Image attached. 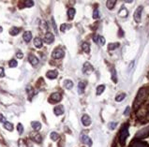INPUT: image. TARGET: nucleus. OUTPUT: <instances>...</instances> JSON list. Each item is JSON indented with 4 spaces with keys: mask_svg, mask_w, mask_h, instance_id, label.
Listing matches in <instances>:
<instances>
[{
    "mask_svg": "<svg viewBox=\"0 0 149 147\" xmlns=\"http://www.w3.org/2000/svg\"><path fill=\"white\" fill-rule=\"evenodd\" d=\"M4 127L7 130H9V131H12V130H13V125L9 122H7V121L4 123Z\"/></svg>",
    "mask_w": 149,
    "mask_h": 147,
    "instance_id": "nucleus-26",
    "label": "nucleus"
},
{
    "mask_svg": "<svg viewBox=\"0 0 149 147\" xmlns=\"http://www.w3.org/2000/svg\"><path fill=\"white\" fill-rule=\"evenodd\" d=\"M26 90H27L28 95H29V100H31V95L33 96V89H32L30 86H28V87L26 88Z\"/></svg>",
    "mask_w": 149,
    "mask_h": 147,
    "instance_id": "nucleus-37",
    "label": "nucleus"
},
{
    "mask_svg": "<svg viewBox=\"0 0 149 147\" xmlns=\"http://www.w3.org/2000/svg\"><path fill=\"white\" fill-rule=\"evenodd\" d=\"M50 137H51L52 140H54V142H56V140L59 139V134L56 133V132H52Z\"/></svg>",
    "mask_w": 149,
    "mask_h": 147,
    "instance_id": "nucleus-30",
    "label": "nucleus"
},
{
    "mask_svg": "<svg viewBox=\"0 0 149 147\" xmlns=\"http://www.w3.org/2000/svg\"><path fill=\"white\" fill-rule=\"evenodd\" d=\"M16 56L18 57V58H20V59H22L23 58V56H24V54H23V53H21V52H19V53H17V54H16Z\"/></svg>",
    "mask_w": 149,
    "mask_h": 147,
    "instance_id": "nucleus-41",
    "label": "nucleus"
},
{
    "mask_svg": "<svg viewBox=\"0 0 149 147\" xmlns=\"http://www.w3.org/2000/svg\"><path fill=\"white\" fill-rule=\"evenodd\" d=\"M57 75H58V72L56 70H49V71L46 73V77L50 80L56 79L57 77Z\"/></svg>",
    "mask_w": 149,
    "mask_h": 147,
    "instance_id": "nucleus-12",
    "label": "nucleus"
},
{
    "mask_svg": "<svg viewBox=\"0 0 149 147\" xmlns=\"http://www.w3.org/2000/svg\"><path fill=\"white\" fill-rule=\"evenodd\" d=\"M0 122H1V123H5L6 122L5 117L3 116V115H1V114H0Z\"/></svg>",
    "mask_w": 149,
    "mask_h": 147,
    "instance_id": "nucleus-42",
    "label": "nucleus"
},
{
    "mask_svg": "<svg viewBox=\"0 0 149 147\" xmlns=\"http://www.w3.org/2000/svg\"><path fill=\"white\" fill-rule=\"evenodd\" d=\"M25 7H32V6H34V2L33 1H25Z\"/></svg>",
    "mask_w": 149,
    "mask_h": 147,
    "instance_id": "nucleus-39",
    "label": "nucleus"
},
{
    "mask_svg": "<svg viewBox=\"0 0 149 147\" xmlns=\"http://www.w3.org/2000/svg\"><path fill=\"white\" fill-rule=\"evenodd\" d=\"M116 126H117V123H115V122H111L108 125V127H109L110 129H115L116 127Z\"/></svg>",
    "mask_w": 149,
    "mask_h": 147,
    "instance_id": "nucleus-36",
    "label": "nucleus"
},
{
    "mask_svg": "<svg viewBox=\"0 0 149 147\" xmlns=\"http://www.w3.org/2000/svg\"><path fill=\"white\" fill-rule=\"evenodd\" d=\"M64 55H65V52L62 49L54 50L53 53H52V56H53L54 59H60L62 58V57H64Z\"/></svg>",
    "mask_w": 149,
    "mask_h": 147,
    "instance_id": "nucleus-4",
    "label": "nucleus"
},
{
    "mask_svg": "<svg viewBox=\"0 0 149 147\" xmlns=\"http://www.w3.org/2000/svg\"><path fill=\"white\" fill-rule=\"evenodd\" d=\"M17 130H18L19 134H22L23 133V131H24V127H23L22 124H18L17 125Z\"/></svg>",
    "mask_w": 149,
    "mask_h": 147,
    "instance_id": "nucleus-35",
    "label": "nucleus"
},
{
    "mask_svg": "<svg viewBox=\"0 0 149 147\" xmlns=\"http://www.w3.org/2000/svg\"><path fill=\"white\" fill-rule=\"evenodd\" d=\"M148 95H149V88L148 87H142L140 90H139L137 96H136L133 107L135 109H137L142 103V102L146 100Z\"/></svg>",
    "mask_w": 149,
    "mask_h": 147,
    "instance_id": "nucleus-1",
    "label": "nucleus"
},
{
    "mask_svg": "<svg viewBox=\"0 0 149 147\" xmlns=\"http://www.w3.org/2000/svg\"><path fill=\"white\" fill-rule=\"evenodd\" d=\"M115 3L116 1H113V0H109V1H107L106 2V6H107V8H108L109 9H113L115 8Z\"/></svg>",
    "mask_w": 149,
    "mask_h": 147,
    "instance_id": "nucleus-25",
    "label": "nucleus"
},
{
    "mask_svg": "<svg viewBox=\"0 0 149 147\" xmlns=\"http://www.w3.org/2000/svg\"><path fill=\"white\" fill-rule=\"evenodd\" d=\"M82 48H83V50L85 51L86 53H88L90 52V45L87 42H83L82 44Z\"/></svg>",
    "mask_w": 149,
    "mask_h": 147,
    "instance_id": "nucleus-29",
    "label": "nucleus"
},
{
    "mask_svg": "<svg viewBox=\"0 0 149 147\" xmlns=\"http://www.w3.org/2000/svg\"><path fill=\"white\" fill-rule=\"evenodd\" d=\"M112 80L114 82H117V76H116V71L115 69H112Z\"/></svg>",
    "mask_w": 149,
    "mask_h": 147,
    "instance_id": "nucleus-33",
    "label": "nucleus"
},
{
    "mask_svg": "<svg viewBox=\"0 0 149 147\" xmlns=\"http://www.w3.org/2000/svg\"><path fill=\"white\" fill-rule=\"evenodd\" d=\"M120 46V43H118V42H115V43H110L109 45H108V49L110 51H114L115 49H117V48Z\"/></svg>",
    "mask_w": 149,
    "mask_h": 147,
    "instance_id": "nucleus-23",
    "label": "nucleus"
},
{
    "mask_svg": "<svg viewBox=\"0 0 149 147\" xmlns=\"http://www.w3.org/2000/svg\"><path fill=\"white\" fill-rule=\"evenodd\" d=\"M5 76V72H4V69L3 68H0V77H4Z\"/></svg>",
    "mask_w": 149,
    "mask_h": 147,
    "instance_id": "nucleus-40",
    "label": "nucleus"
},
{
    "mask_svg": "<svg viewBox=\"0 0 149 147\" xmlns=\"http://www.w3.org/2000/svg\"><path fill=\"white\" fill-rule=\"evenodd\" d=\"M34 45L37 48H41L42 47V40L40 38H35L34 39Z\"/></svg>",
    "mask_w": 149,
    "mask_h": 147,
    "instance_id": "nucleus-22",
    "label": "nucleus"
},
{
    "mask_svg": "<svg viewBox=\"0 0 149 147\" xmlns=\"http://www.w3.org/2000/svg\"><path fill=\"white\" fill-rule=\"evenodd\" d=\"M85 82H80L79 84H78V92H79V94H83V92H85Z\"/></svg>",
    "mask_w": 149,
    "mask_h": 147,
    "instance_id": "nucleus-21",
    "label": "nucleus"
},
{
    "mask_svg": "<svg viewBox=\"0 0 149 147\" xmlns=\"http://www.w3.org/2000/svg\"><path fill=\"white\" fill-rule=\"evenodd\" d=\"M54 114L56 115H61L62 113H64V107L62 106V105H59V106H56V108H54Z\"/></svg>",
    "mask_w": 149,
    "mask_h": 147,
    "instance_id": "nucleus-14",
    "label": "nucleus"
},
{
    "mask_svg": "<svg viewBox=\"0 0 149 147\" xmlns=\"http://www.w3.org/2000/svg\"><path fill=\"white\" fill-rule=\"evenodd\" d=\"M142 6H139V7L136 9V11L134 12V20L139 23L141 21V18H142Z\"/></svg>",
    "mask_w": 149,
    "mask_h": 147,
    "instance_id": "nucleus-7",
    "label": "nucleus"
},
{
    "mask_svg": "<svg viewBox=\"0 0 149 147\" xmlns=\"http://www.w3.org/2000/svg\"><path fill=\"white\" fill-rule=\"evenodd\" d=\"M129 111H130V108H129V107H127V108H126V111H124V114H125V115H127V114H128Z\"/></svg>",
    "mask_w": 149,
    "mask_h": 147,
    "instance_id": "nucleus-43",
    "label": "nucleus"
},
{
    "mask_svg": "<svg viewBox=\"0 0 149 147\" xmlns=\"http://www.w3.org/2000/svg\"><path fill=\"white\" fill-rule=\"evenodd\" d=\"M133 65H134V61H132V62L130 63V66L128 67V70H130V69H131V68H132V67H133Z\"/></svg>",
    "mask_w": 149,
    "mask_h": 147,
    "instance_id": "nucleus-44",
    "label": "nucleus"
},
{
    "mask_svg": "<svg viewBox=\"0 0 149 147\" xmlns=\"http://www.w3.org/2000/svg\"><path fill=\"white\" fill-rule=\"evenodd\" d=\"M23 38H24V40L25 41V42H29L31 40H32V34L30 31H26L25 32L24 36H23Z\"/></svg>",
    "mask_w": 149,
    "mask_h": 147,
    "instance_id": "nucleus-16",
    "label": "nucleus"
},
{
    "mask_svg": "<svg viewBox=\"0 0 149 147\" xmlns=\"http://www.w3.org/2000/svg\"><path fill=\"white\" fill-rule=\"evenodd\" d=\"M81 142H82L83 143H85V144H86L87 146L91 147L93 142H92V140L89 138L88 136L85 135V134H82L81 135Z\"/></svg>",
    "mask_w": 149,
    "mask_h": 147,
    "instance_id": "nucleus-6",
    "label": "nucleus"
},
{
    "mask_svg": "<svg viewBox=\"0 0 149 147\" xmlns=\"http://www.w3.org/2000/svg\"><path fill=\"white\" fill-rule=\"evenodd\" d=\"M20 28H18V27H12L11 30H9V34L11 35V36H16V35H18L19 34V32H20Z\"/></svg>",
    "mask_w": 149,
    "mask_h": 147,
    "instance_id": "nucleus-24",
    "label": "nucleus"
},
{
    "mask_svg": "<svg viewBox=\"0 0 149 147\" xmlns=\"http://www.w3.org/2000/svg\"><path fill=\"white\" fill-rule=\"evenodd\" d=\"M93 40L96 43L99 44L100 46H103L105 44V39L101 36H99V35H95V36L93 37Z\"/></svg>",
    "mask_w": 149,
    "mask_h": 147,
    "instance_id": "nucleus-9",
    "label": "nucleus"
},
{
    "mask_svg": "<svg viewBox=\"0 0 149 147\" xmlns=\"http://www.w3.org/2000/svg\"><path fill=\"white\" fill-rule=\"evenodd\" d=\"M128 9H126V8H124V7H123L120 9V11H119V16H120V17H122V18H126L128 16Z\"/></svg>",
    "mask_w": 149,
    "mask_h": 147,
    "instance_id": "nucleus-19",
    "label": "nucleus"
},
{
    "mask_svg": "<svg viewBox=\"0 0 149 147\" xmlns=\"http://www.w3.org/2000/svg\"><path fill=\"white\" fill-rule=\"evenodd\" d=\"M126 98V94H124V93H122V94H119V95H117L115 97V101H117V102H120V101H122L124 98Z\"/></svg>",
    "mask_w": 149,
    "mask_h": 147,
    "instance_id": "nucleus-32",
    "label": "nucleus"
},
{
    "mask_svg": "<svg viewBox=\"0 0 149 147\" xmlns=\"http://www.w3.org/2000/svg\"><path fill=\"white\" fill-rule=\"evenodd\" d=\"M17 65H18V63L14 59L11 60V61H9V66L11 67V68H16V67H17Z\"/></svg>",
    "mask_w": 149,
    "mask_h": 147,
    "instance_id": "nucleus-34",
    "label": "nucleus"
},
{
    "mask_svg": "<svg viewBox=\"0 0 149 147\" xmlns=\"http://www.w3.org/2000/svg\"><path fill=\"white\" fill-rule=\"evenodd\" d=\"M99 16V9H95L93 12V18L94 19H98Z\"/></svg>",
    "mask_w": 149,
    "mask_h": 147,
    "instance_id": "nucleus-38",
    "label": "nucleus"
},
{
    "mask_svg": "<svg viewBox=\"0 0 149 147\" xmlns=\"http://www.w3.org/2000/svg\"><path fill=\"white\" fill-rule=\"evenodd\" d=\"M93 70H94V69H93V67H92V65L90 63L86 62V63L83 64V71L85 74H90V73L93 72Z\"/></svg>",
    "mask_w": 149,
    "mask_h": 147,
    "instance_id": "nucleus-8",
    "label": "nucleus"
},
{
    "mask_svg": "<svg viewBox=\"0 0 149 147\" xmlns=\"http://www.w3.org/2000/svg\"><path fill=\"white\" fill-rule=\"evenodd\" d=\"M131 147H148L146 142H141V140H135L131 143Z\"/></svg>",
    "mask_w": 149,
    "mask_h": 147,
    "instance_id": "nucleus-13",
    "label": "nucleus"
},
{
    "mask_svg": "<svg viewBox=\"0 0 149 147\" xmlns=\"http://www.w3.org/2000/svg\"><path fill=\"white\" fill-rule=\"evenodd\" d=\"M82 123L85 127H89L91 125V119H90L89 115L87 114H83L82 117Z\"/></svg>",
    "mask_w": 149,
    "mask_h": 147,
    "instance_id": "nucleus-11",
    "label": "nucleus"
},
{
    "mask_svg": "<svg viewBox=\"0 0 149 147\" xmlns=\"http://www.w3.org/2000/svg\"><path fill=\"white\" fill-rule=\"evenodd\" d=\"M75 9L73 8H70L69 9V11H68V17H69L70 20H72L74 18V15H75Z\"/></svg>",
    "mask_w": 149,
    "mask_h": 147,
    "instance_id": "nucleus-18",
    "label": "nucleus"
},
{
    "mask_svg": "<svg viewBox=\"0 0 149 147\" xmlns=\"http://www.w3.org/2000/svg\"><path fill=\"white\" fill-rule=\"evenodd\" d=\"M32 138H33V140H35L36 142H38V143H40V142H41V136L40 135V134H35V135H33L32 136Z\"/></svg>",
    "mask_w": 149,
    "mask_h": 147,
    "instance_id": "nucleus-31",
    "label": "nucleus"
},
{
    "mask_svg": "<svg viewBox=\"0 0 149 147\" xmlns=\"http://www.w3.org/2000/svg\"><path fill=\"white\" fill-rule=\"evenodd\" d=\"M104 90H105V85H103V84L99 85L98 87H97V95H99V96L101 95Z\"/></svg>",
    "mask_w": 149,
    "mask_h": 147,
    "instance_id": "nucleus-28",
    "label": "nucleus"
},
{
    "mask_svg": "<svg viewBox=\"0 0 149 147\" xmlns=\"http://www.w3.org/2000/svg\"><path fill=\"white\" fill-rule=\"evenodd\" d=\"M54 40V34H52L51 32H48V33H46V35H45V37H44V41H45V42H46L47 44H51V43H53Z\"/></svg>",
    "mask_w": 149,
    "mask_h": 147,
    "instance_id": "nucleus-10",
    "label": "nucleus"
},
{
    "mask_svg": "<svg viewBox=\"0 0 149 147\" xmlns=\"http://www.w3.org/2000/svg\"><path fill=\"white\" fill-rule=\"evenodd\" d=\"M128 137V124H125L122 127L120 135H119V140H120V143L122 145L125 144L126 140H127Z\"/></svg>",
    "mask_w": 149,
    "mask_h": 147,
    "instance_id": "nucleus-2",
    "label": "nucleus"
},
{
    "mask_svg": "<svg viewBox=\"0 0 149 147\" xmlns=\"http://www.w3.org/2000/svg\"><path fill=\"white\" fill-rule=\"evenodd\" d=\"M3 31V29H2V27L1 26H0V33H1V32Z\"/></svg>",
    "mask_w": 149,
    "mask_h": 147,
    "instance_id": "nucleus-45",
    "label": "nucleus"
},
{
    "mask_svg": "<svg viewBox=\"0 0 149 147\" xmlns=\"http://www.w3.org/2000/svg\"><path fill=\"white\" fill-rule=\"evenodd\" d=\"M149 135V127H144V129H141L137 134L135 135L136 139H144Z\"/></svg>",
    "mask_w": 149,
    "mask_h": 147,
    "instance_id": "nucleus-3",
    "label": "nucleus"
},
{
    "mask_svg": "<svg viewBox=\"0 0 149 147\" xmlns=\"http://www.w3.org/2000/svg\"><path fill=\"white\" fill-rule=\"evenodd\" d=\"M71 28V25L70 24H61V26H60V31L61 32H66L68 29H70Z\"/></svg>",
    "mask_w": 149,
    "mask_h": 147,
    "instance_id": "nucleus-27",
    "label": "nucleus"
},
{
    "mask_svg": "<svg viewBox=\"0 0 149 147\" xmlns=\"http://www.w3.org/2000/svg\"><path fill=\"white\" fill-rule=\"evenodd\" d=\"M28 61H29V63H30L32 66H37L38 64V59L35 55H29Z\"/></svg>",
    "mask_w": 149,
    "mask_h": 147,
    "instance_id": "nucleus-15",
    "label": "nucleus"
},
{
    "mask_svg": "<svg viewBox=\"0 0 149 147\" xmlns=\"http://www.w3.org/2000/svg\"><path fill=\"white\" fill-rule=\"evenodd\" d=\"M61 98H62L61 94L56 92V93H53L51 95V97L49 98V101L51 102V103H54V102H59L61 100Z\"/></svg>",
    "mask_w": 149,
    "mask_h": 147,
    "instance_id": "nucleus-5",
    "label": "nucleus"
},
{
    "mask_svg": "<svg viewBox=\"0 0 149 147\" xmlns=\"http://www.w3.org/2000/svg\"><path fill=\"white\" fill-rule=\"evenodd\" d=\"M31 126L36 131H38V130H40L41 129V124L40 122H38V121H33V122L31 123Z\"/></svg>",
    "mask_w": 149,
    "mask_h": 147,
    "instance_id": "nucleus-17",
    "label": "nucleus"
},
{
    "mask_svg": "<svg viewBox=\"0 0 149 147\" xmlns=\"http://www.w3.org/2000/svg\"><path fill=\"white\" fill-rule=\"evenodd\" d=\"M64 86L66 89H71L73 87V82L72 81H70V80H66V81L64 82Z\"/></svg>",
    "mask_w": 149,
    "mask_h": 147,
    "instance_id": "nucleus-20",
    "label": "nucleus"
}]
</instances>
